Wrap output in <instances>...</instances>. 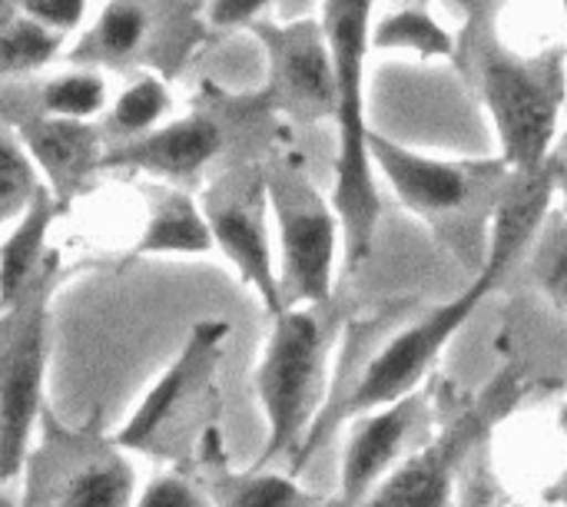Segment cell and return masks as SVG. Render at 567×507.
Instances as JSON below:
<instances>
[{"instance_id": "28", "label": "cell", "mask_w": 567, "mask_h": 507, "mask_svg": "<svg viewBox=\"0 0 567 507\" xmlns=\"http://www.w3.org/2000/svg\"><path fill=\"white\" fill-rule=\"evenodd\" d=\"M272 7V0H206V20L219 30H249L262 20V13Z\"/></svg>"}, {"instance_id": "5", "label": "cell", "mask_w": 567, "mask_h": 507, "mask_svg": "<svg viewBox=\"0 0 567 507\" xmlns=\"http://www.w3.org/2000/svg\"><path fill=\"white\" fill-rule=\"evenodd\" d=\"M319 309H286L272 319L266 352L256 369V395L269 425L256 472L289 455L292 465L322 415V369H326V325Z\"/></svg>"}, {"instance_id": "15", "label": "cell", "mask_w": 567, "mask_h": 507, "mask_svg": "<svg viewBox=\"0 0 567 507\" xmlns=\"http://www.w3.org/2000/svg\"><path fill=\"white\" fill-rule=\"evenodd\" d=\"M558 173H561L558 153L538 169H512L502 199L495 206L488 256L478 276H488L498 286V279L538 242L542 229L551 219V206L558 196Z\"/></svg>"}, {"instance_id": "7", "label": "cell", "mask_w": 567, "mask_h": 507, "mask_svg": "<svg viewBox=\"0 0 567 507\" xmlns=\"http://www.w3.org/2000/svg\"><path fill=\"white\" fill-rule=\"evenodd\" d=\"M492 289H495V282H492L488 276H475V282H472L462 296H455L452 302L432 309L425 319H419V322L409 325L405 332L392 335V339L362 365V372L355 375L349 395H346L339 405H332V408H326V412L319 415V422H316V428H312V435H309V442H306V452L299 455V462H296L292 468L306 465L309 455L319 448V442H322L329 432H336L339 425L355 422V418H362V415H369V412L389 408V405H395V402L415 395V392H419V382L429 375V369L435 365L439 352H442V349L449 345V339L472 319V312L485 302V296H488Z\"/></svg>"}, {"instance_id": "9", "label": "cell", "mask_w": 567, "mask_h": 507, "mask_svg": "<svg viewBox=\"0 0 567 507\" xmlns=\"http://www.w3.org/2000/svg\"><path fill=\"white\" fill-rule=\"evenodd\" d=\"M23 507H136V472L100 425L66 428L43 422V442L23 465Z\"/></svg>"}, {"instance_id": "16", "label": "cell", "mask_w": 567, "mask_h": 507, "mask_svg": "<svg viewBox=\"0 0 567 507\" xmlns=\"http://www.w3.org/2000/svg\"><path fill=\"white\" fill-rule=\"evenodd\" d=\"M419 412H422V392L352 422L342 455L336 507H365L375 488L392 475V465L399 462Z\"/></svg>"}, {"instance_id": "22", "label": "cell", "mask_w": 567, "mask_h": 507, "mask_svg": "<svg viewBox=\"0 0 567 507\" xmlns=\"http://www.w3.org/2000/svg\"><path fill=\"white\" fill-rule=\"evenodd\" d=\"M169 106H173V100H169L166 80L156 76V73H140L116 96V103L106 113V123H103L106 146L126 143V139H136V136L156 130L159 120L169 113Z\"/></svg>"}, {"instance_id": "24", "label": "cell", "mask_w": 567, "mask_h": 507, "mask_svg": "<svg viewBox=\"0 0 567 507\" xmlns=\"http://www.w3.org/2000/svg\"><path fill=\"white\" fill-rule=\"evenodd\" d=\"M43 189H47L43 173L30 159L17 130L3 123L0 130V223L13 226Z\"/></svg>"}, {"instance_id": "20", "label": "cell", "mask_w": 567, "mask_h": 507, "mask_svg": "<svg viewBox=\"0 0 567 507\" xmlns=\"http://www.w3.org/2000/svg\"><path fill=\"white\" fill-rule=\"evenodd\" d=\"M372 50L419 60H455V33L442 27L429 0H389L372 23Z\"/></svg>"}, {"instance_id": "6", "label": "cell", "mask_w": 567, "mask_h": 507, "mask_svg": "<svg viewBox=\"0 0 567 507\" xmlns=\"http://www.w3.org/2000/svg\"><path fill=\"white\" fill-rule=\"evenodd\" d=\"M266 189L279 236V289L286 309L329 306L342 219L336 203L319 193L302 159L276 153L266 159Z\"/></svg>"}, {"instance_id": "36", "label": "cell", "mask_w": 567, "mask_h": 507, "mask_svg": "<svg viewBox=\"0 0 567 507\" xmlns=\"http://www.w3.org/2000/svg\"><path fill=\"white\" fill-rule=\"evenodd\" d=\"M561 3H565V13H567V0H561Z\"/></svg>"}, {"instance_id": "30", "label": "cell", "mask_w": 567, "mask_h": 507, "mask_svg": "<svg viewBox=\"0 0 567 507\" xmlns=\"http://www.w3.org/2000/svg\"><path fill=\"white\" fill-rule=\"evenodd\" d=\"M545 498H548V501H555L558 507H567V472L558 478V482H555V485H551V488H548V492H545Z\"/></svg>"}, {"instance_id": "31", "label": "cell", "mask_w": 567, "mask_h": 507, "mask_svg": "<svg viewBox=\"0 0 567 507\" xmlns=\"http://www.w3.org/2000/svg\"><path fill=\"white\" fill-rule=\"evenodd\" d=\"M561 159V173H558V196H561V213L567 216V153H558Z\"/></svg>"}, {"instance_id": "3", "label": "cell", "mask_w": 567, "mask_h": 507, "mask_svg": "<svg viewBox=\"0 0 567 507\" xmlns=\"http://www.w3.org/2000/svg\"><path fill=\"white\" fill-rule=\"evenodd\" d=\"M379 0H322V27L329 37L336 80H339V153H336V186L332 203L342 219V242L349 269H359L375 242V226L382 216L379 186L372 179L369 153V116H365V60L372 50V23Z\"/></svg>"}, {"instance_id": "21", "label": "cell", "mask_w": 567, "mask_h": 507, "mask_svg": "<svg viewBox=\"0 0 567 507\" xmlns=\"http://www.w3.org/2000/svg\"><path fill=\"white\" fill-rule=\"evenodd\" d=\"M66 33L33 20L17 7H0V70L3 80H23L60 56Z\"/></svg>"}, {"instance_id": "10", "label": "cell", "mask_w": 567, "mask_h": 507, "mask_svg": "<svg viewBox=\"0 0 567 507\" xmlns=\"http://www.w3.org/2000/svg\"><path fill=\"white\" fill-rule=\"evenodd\" d=\"M203 213L209 219L216 249L229 259L236 276L259 296L266 312L276 319L286 312L279 289V262L269 242V189L266 163L246 159L223 169L203 193Z\"/></svg>"}, {"instance_id": "1", "label": "cell", "mask_w": 567, "mask_h": 507, "mask_svg": "<svg viewBox=\"0 0 567 507\" xmlns=\"http://www.w3.org/2000/svg\"><path fill=\"white\" fill-rule=\"evenodd\" d=\"M455 70L482 100L498 136V156L512 169L545 166L561 143L567 116V46L522 53L502 33L505 0H462Z\"/></svg>"}, {"instance_id": "33", "label": "cell", "mask_w": 567, "mask_h": 507, "mask_svg": "<svg viewBox=\"0 0 567 507\" xmlns=\"http://www.w3.org/2000/svg\"><path fill=\"white\" fill-rule=\"evenodd\" d=\"M558 153H567V123H565V133H561V143H558Z\"/></svg>"}, {"instance_id": "2", "label": "cell", "mask_w": 567, "mask_h": 507, "mask_svg": "<svg viewBox=\"0 0 567 507\" xmlns=\"http://www.w3.org/2000/svg\"><path fill=\"white\" fill-rule=\"evenodd\" d=\"M369 153L402 206L478 276L485 269L495 206L512 166L502 156H429L379 130L369 133Z\"/></svg>"}, {"instance_id": "8", "label": "cell", "mask_w": 567, "mask_h": 507, "mask_svg": "<svg viewBox=\"0 0 567 507\" xmlns=\"http://www.w3.org/2000/svg\"><path fill=\"white\" fill-rule=\"evenodd\" d=\"M60 279V252L47 259L30 289L3 312L0 322V478L10 485L30 455L33 425L40 418L50 299Z\"/></svg>"}, {"instance_id": "25", "label": "cell", "mask_w": 567, "mask_h": 507, "mask_svg": "<svg viewBox=\"0 0 567 507\" xmlns=\"http://www.w3.org/2000/svg\"><path fill=\"white\" fill-rule=\"evenodd\" d=\"M216 507H316L292 478L249 468L246 475H223L209 482Z\"/></svg>"}, {"instance_id": "29", "label": "cell", "mask_w": 567, "mask_h": 507, "mask_svg": "<svg viewBox=\"0 0 567 507\" xmlns=\"http://www.w3.org/2000/svg\"><path fill=\"white\" fill-rule=\"evenodd\" d=\"M13 7L60 33L76 30L80 20L86 17V0H17Z\"/></svg>"}, {"instance_id": "27", "label": "cell", "mask_w": 567, "mask_h": 507, "mask_svg": "<svg viewBox=\"0 0 567 507\" xmlns=\"http://www.w3.org/2000/svg\"><path fill=\"white\" fill-rule=\"evenodd\" d=\"M136 507H216L196 485H189L179 475H163L146 485V492L136 498Z\"/></svg>"}, {"instance_id": "18", "label": "cell", "mask_w": 567, "mask_h": 507, "mask_svg": "<svg viewBox=\"0 0 567 507\" xmlns=\"http://www.w3.org/2000/svg\"><path fill=\"white\" fill-rule=\"evenodd\" d=\"M216 249L209 219L203 203H196L186 189L166 186L156 189L150 203L146 226L130 249V259L143 256H209Z\"/></svg>"}, {"instance_id": "12", "label": "cell", "mask_w": 567, "mask_h": 507, "mask_svg": "<svg viewBox=\"0 0 567 507\" xmlns=\"http://www.w3.org/2000/svg\"><path fill=\"white\" fill-rule=\"evenodd\" d=\"M518 372H502L475 408L455 418L429 448L405 458L365 501V507H449L452 485L468 452L488 438V432L518 405Z\"/></svg>"}, {"instance_id": "13", "label": "cell", "mask_w": 567, "mask_h": 507, "mask_svg": "<svg viewBox=\"0 0 567 507\" xmlns=\"http://www.w3.org/2000/svg\"><path fill=\"white\" fill-rule=\"evenodd\" d=\"M236 103L239 96H223L213 86L209 100H199L186 116L169 120L136 139L106 146L103 173H143L169 186L199 179L226 146V123L236 116Z\"/></svg>"}, {"instance_id": "11", "label": "cell", "mask_w": 567, "mask_h": 507, "mask_svg": "<svg viewBox=\"0 0 567 507\" xmlns=\"http://www.w3.org/2000/svg\"><path fill=\"white\" fill-rule=\"evenodd\" d=\"M249 33L262 43L266 53V83L262 100L272 113L299 126H316L339 116V80L329 50L322 17L296 20H259Z\"/></svg>"}, {"instance_id": "32", "label": "cell", "mask_w": 567, "mask_h": 507, "mask_svg": "<svg viewBox=\"0 0 567 507\" xmlns=\"http://www.w3.org/2000/svg\"><path fill=\"white\" fill-rule=\"evenodd\" d=\"M0 507H23V505H20V501H17L10 492H7V495H3V501H0Z\"/></svg>"}, {"instance_id": "17", "label": "cell", "mask_w": 567, "mask_h": 507, "mask_svg": "<svg viewBox=\"0 0 567 507\" xmlns=\"http://www.w3.org/2000/svg\"><path fill=\"white\" fill-rule=\"evenodd\" d=\"M226 332H229L226 322H203L193 329L186 349L176 355L169 372L153 385L146 402L136 408V415L116 435V442L123 448H150L156 442V435L173 422V415L193 402L196 389L206 385V372L216 369V355L223 349Z\"/></svg>"}, {"instance_id": "19", "label": "cell", "mask_w": 567, "mask_h": 507, "mask_svg": "<svg viewBox=\"0 0 567 507\" xmlns=\"http://www.w3.org/2000/svg\"><path fill=\"white\" fill-rule=\"evenodd\" d=\"M60 213L66 209L56 203L50 189H43L30 203V209L13 226H7L10 232L3 239V256H0V309L3 312L30 289V282L40 276V269L53 256V249L47 246V232Z\"/></svg>"}, {"instance_id": "23", "label": "cell", "mask_w": 567, "mask_h": 507, "mask_svg": "<svg viewBox=\"0 0 567 507\" xmlns=\"http://www.w3.org/2000/svg\"><path fill=\"white\" fill-rule=\"evenodd\" d=\"M106 106V76L100 70H66L40 83L37 110L60 120H83L90 123Z\"/></svg>"}, {"instance_id": "35", "label": "cell", "mask_w": 567, "mask_h": 507, "mask_svg": "<svg viewBox=\"0 0 567 507\" xmlns=\"http://www.w3.org/2000/svg\"><path fill=\"white\" fill-rule=\"evenodd\" d=\"M17 0H0V7H13Z\"/></svg>"}, {"instance_id": "4", "label": "cell", "mask_w": 567, "mask_h": 507, "mask_svg": "<svg viewBox=\"0 0 567 507\" xmlns=\"http://www.w3.org/2000/svg\"><path fill=\"white\" fill-rule=\"evenodd\" d=\"M209 37L216 30L206 20V0H106L66 60L86 70H146L173 80Z\"/></svg>"}, {"instance_id": "34", "label": "cell", "mask_w": 567, "mask_h": 507, "mask_svg": "<svg viewBox=\"0 0 567 507\" xmlns=\"http://www.w3.org/2000/svg\"><path fill=\"white\" fill-rule=\"evenodd\" d=\"M561 428H565V435H567V405L561 408Z\"/></svg>"}, {"instance_id": "14", "label": "cell", "mask_w": 567, "mask_h": 507, "mask_svg": "<svg viewBox=\"0 0 567 507\" xmlns=\"http://www.w3.org/2000/svg\"><path fill=\"white\" fill-rule=\"evenodd\" d=\"M3 123L17 130L30 159L43 173L47 189L63 209L73 206V199L93 183L96 173H103L106 136L100 126L17 106H3Z\"/></svg>"}, {"instance_id": "26", "label": "cell", "mask_w": 567, "mask_h": 507, "mask_svg": "<svg viewBox=\"0 0 567 507\" xmlns=\"http://www.w3.org/2000/svg\"><path fill=\"white\" fill-rule=\"evenodd\" d=\"M528 269H532L538 289L551 299V306L567 312V216L561 209L551 213L548 226L542 229L538 242L532 246Z\"/></svg>"}]
</instances>
